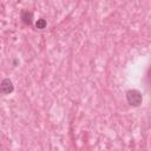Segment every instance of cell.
<instances>
[{"label":"cell","mask_w":151,"mask_h":151,"mask_svg":"<svg viewBox=\"0 0 151 151\" xmlns=\"http://www.w3.org/2000/svg\"><path fill=\"white\" fill-rule=\"evenodd\" d=\"M126 100L131 106H139L143 101V97L138 90H129L126 92Z\"/></svg>","instance_id":"6da1fadb"},{"label":"cell","mask_w":151,"mask_h":151,"mask_svg":"<svg viewBox=\"0 0 151 151\" xmlns=\"http://www.w3.org/2000/svg\"><path fill=\"white\" fill-rule=\"evenodd\" d=\"M13 90H14V85H13V83H12L11 79L6 78V79H4L1 81V84H0V93H2V94H9V93L13 92Z\"/></svg>","instance_id":"7a4b0ae2"},{"label":"cell","mask_w":151,"mask_h":151,"mask_svg":"<svg viewBox=\"0 0 151 151\" xmlns=\"http://www.w3.org/2000/svg\"><path fill=\"white\" fill-rule=\"evenodd\" d=\"M32 19H33L32 12H28V11H22L21 12V20L24 21V24L31 25L32 24Z\"/></svg>","instance_id":"3957f363"},{"label":"cell","mask_w":151,"mask_h":151,"mask_svg":"<svg viewBox=\"0 0 151 151\" xmlns=\"http://www.w3.org/2000/svg\"><path fill=\"white\" fill-rule=\"evenodd\" d=\"M46 25H47V22H46V20L45 19H38L37 20V22H35V27L38 28V29H44L45 27H46Z\"/></svg>","instance_id":"277c9868"}]
</instances>
